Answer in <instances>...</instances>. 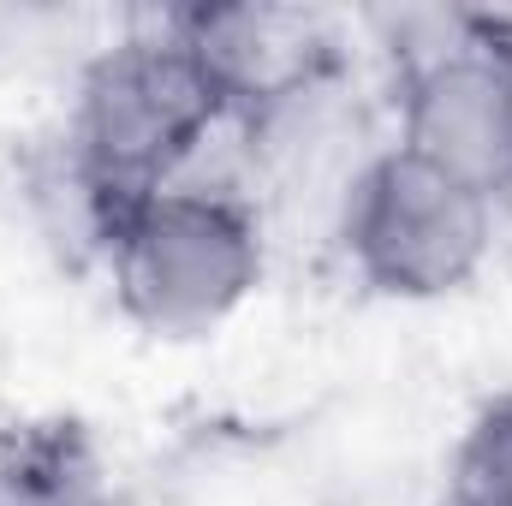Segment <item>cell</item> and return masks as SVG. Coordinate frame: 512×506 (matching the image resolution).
<instances>
[{
    "label": "cell",
    "instance_id": "cell-5",
    "mask_svg": "<svg viewBox=\"0 0 512 506\" xmlns=\"http://www.w3.org/2000/svg\"><path fill=\"white\" fill-rule=\"evenodd\" d=\"M167 18L215 72L233 120L251 126L316 102L340 66V42L322 30V18L292 6H185Z\"/></svg>",
    "mask_w": 512,
    "mask_h": 506
},
{
    "label": "cell",
    "instance_id": "cell-6",
    "mask_svg": "<svg viewBox=\"0 0 512 506\" xmlns=\"http://www.w3.org/2000/svg\"><path fill=\"white\" fill-rule=\"evenodd\" d=\"M441 506H512V387L489 393L459 429L441 477Z\"/></svg>",
    "mask_w": 512,
    "mask_h": 506
},
{
    "label": "cell",
    "instance_id": "cell-1",
    "mask_svg": "<svg viewBox=\"0 0 512 506\" xmlns=\"http://www.w3.org/2000/svg\"><path fill=\"white\" fill-rule=\"evenodd\" d=\"M227 120L233 108L203 54L173 30V18H155L84 66L66 120V161L114 221L131 197L191 179V161Z\"/></svg>",
    "mask_w": 512,
    "mask_h": 506
},
{
    "label": "cell",
    "instance_id": "cell-3",
    "mask_svg": "<svg viewBox=\"0 0 512 506\" xmlns=\"http://www.w3.org/2000/svg\"><path fill=\"white\" fill-rule=\"evenodd\" d=\"M393 54L399 149L465 179L483 197L512 191V18L399 12L376 18Z\"/></svg>",
    "mask_w": 512,
    "mask_h": 506
},
{
    "label": "cell",
    "instance_id": "cell-4",
    "mask_svg": "<svg viewBox=\"0 0 512 506\" xmlns=\"http://www.w3.org/2000/svg\"><path fill=\"white\" fill-rule=\"evenodd\" d=\"M340 251L376 298H453L495 251V197L387 143L340 197Z\"/></svg>",
    "mask_w": 512,
    "mask_h": 506
},
{
    "label": "cell",
    "instance_id": "cell-2",
    "mask_svg": "<svg viewBox=\"0 0 512 506\" xmlns=\"http://www.w3.org/2000/svg\"><path fill=\"white\" fill-rule=\"evenodd\" d=\"M102 262L126 322L155 340H203L245 310L268 251L262 221L239 191L173 179L114 209Z\"/></svg>",
    "mask_w": 512,
    "mask_h": 506
}]
</instances>
